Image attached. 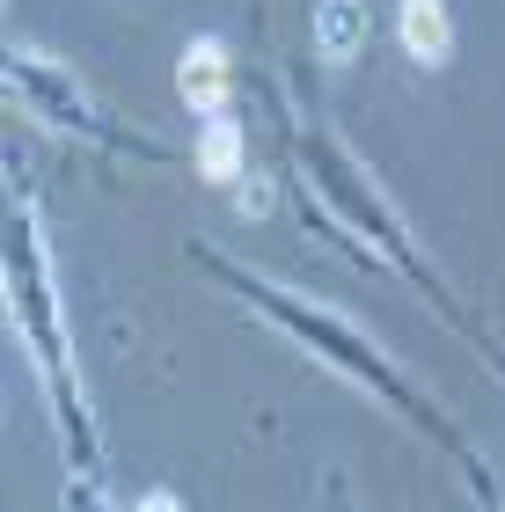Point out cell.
Wrapping results in <instances>:
<instances>
[{"label":"cell","instance_id":"cell-4","mask_svg":"<svg viewBox=\"0 0 505 512\" xmlns=\"http://www.w3.org/2000/svg\"><path fill=\"white\" fill-rule=\"evenodd\" d=\"M396 37H403V52L418 66H447L454 59V15H447V0H403V8H396Z\"/></svg>","mask_w":505,"mask_h":512},{"label":"cell","instance_id":"cell-3","mask_svg":"<svg viewBox=\"0 0 505 512\" xmlns=\"http://www.w3.org/2000/svg\"><path fill=\"white\" fill-rule=\"evenodd\" d=\"M176 88H183V103H191L198 118H220V110H227V88H235L227 44H220V37H198L191 52H183V74H176Z\"/></svg>","mask_w":505,"mask_h":512},{"label":"cell","instance_id":"cell-8","mask_svg":"<svg viewBox=\"0 0 505 512\" xmlns=\"http://www.w3.org/2000/svg\"><path fill=\"white\" fill-rule=\"evenodd\" d=\"M132 512H183V505H176L169 491H147V498H140V505H132Z\"/></svg>","mask_w":505,"mask_h":512},{"label":"cell","instance_id":"cell-6","mask_svg":"<svg viewBox=\"0 0 505 512\" xmlns=\"http://www.w3.org/2000/svg\"><path fill=\"white\" fill-rule=\"evenodd\" d=\"M198 169L213 183H235L242 176V125L227 118V110H220V118H205V132H198Z\"/></svg>","mask_w":505,"mask_h":512},{"label":"cell","instance_id":"cell-7","mask_svg":"<svg viewBox=\"0 0 505 512\" xmlns=\"http://www.w3.org/2000/svg\"><path fill=\"white\" fill-rule=\"evenodd\" d=\"M249 191H242V213H271V191H264V176H242Z\"/></svg>","mask_w":505,"mask_h":512},{"label":"cell","instance_id":"cell-2","mask_svg":"<svg viewBox=\"0 0 505 512\" xmlns=\"http://www.w3.org/2000/svg\"><path fill=\"white\" fill-rule=\"evenodd\" d=\"M8 88H15V103H22V110L52 118V132H81V139H96V147H118V154H140V161L162 154L154 139H132L125 125H110L103 110L88 103L81 88L59 74V66H44L37 52H8Z\"/></svg>","mask_w":505,"mask_h":512},{"label":"cell","instance_id":"cell-5","mask_svg":"<svg viewBox=\"0 0 505 512\" xmlns=\"http://www.w3.org/2000/svg\"><path fill=\"white\" fill-rule=\"evenodd\" d=\"M366 44V0H315V52L323 59H359Z\"/></svg>","mask_w":505,"mask_h":512},{"label":"cell","instance_id":"cell-1","mask_svg":"<svg viewBox=\"0 0 505 512\" xmlns=\"http://www.w3.org/2000/svg\"><path fill=\"white\" fill-rule=\"evenodd\" d=\"M242 286H257V278H242ZM257 293H264L257 308H264L271 322H286L293 337H308L315 352H330V366H337V374H359L366 388L381 395V403H396V410H410V417H418V425H425L432 439H440V447H447L454 461H469V469L484 476V461H476V447H462V439L447 432V417L432 410V403H425L418 388H403L396 374H388V366H381V352H374V344H366L359 330H344V322H330V315H315V308H301V300H286V293H271V286H257ZM484 483H491V476H484Z\"/></svg>","mask_w":505,"mask_h":512}]
</instances>
